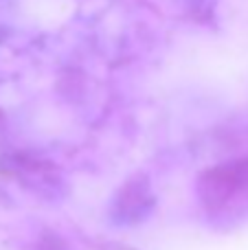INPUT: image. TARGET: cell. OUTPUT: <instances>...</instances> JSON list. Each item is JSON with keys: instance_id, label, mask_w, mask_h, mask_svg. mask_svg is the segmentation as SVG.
Segmentation results:
<instances>
[{"instance_id": "6da1fadb", "label": "cell", "mask_w": 248, "mask_h": 250, "mask_svg": "<svg viewBox=\"0 0 248 250\" xmlns=\"http://www.w3.org/2000/svg\"><path fill=\"white\" fill-rule=\"evenodd\" d=\"M196 189L211 215L231 217L248 211V156L207 169Z\"/></svg>"}, {"instance_id": "7a4b0ae2", "label": "cell", "mask_w": 248, "mask_h": 250, "mask_svg": "<svg viewBox=\"0 0 248 250\" xmlns=\"http://www.w3.org/2000/svg\"><path fill=\"white\" fill-rule=\"evenodd\" d=\"M156 207L152 182L145 173L127 178L114 193L110 204V220L117 226H134L145 222Z\"/></svg>"}, {"instance_id": "3957f363", "label": "cell", "mask_w": 248, "mask_h": 250, "mask_svg": "<svg viewBox=\"0 0 248 250\" xmlns=\"http://www.w3.org/2000/svg\"><path fill=\"white\" fill-rule=\"evenodd\" d=\"M7 169L29 191H33V193L42 195L46 200H57L64 193L62 173L57 171L55 165L44 158H38V156L31 154H16L11 156V163H9Z\"/></svg>"}]
</instances>
